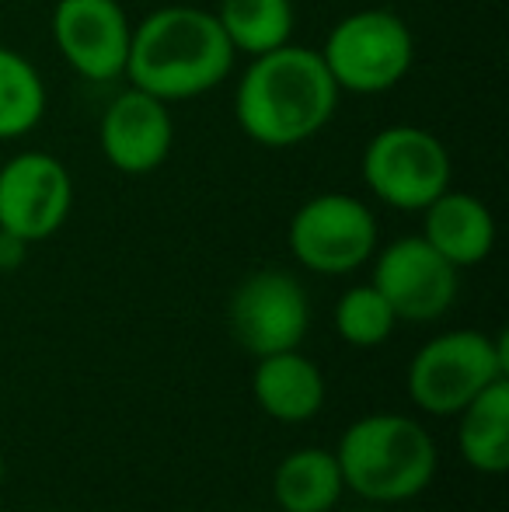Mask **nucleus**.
<instances>
[{
	"label": "nucleus",
	"mask_w": 509,
	"mask_h": 512,
	"mask_svg": "<svg viewBox=\"0 0 509 512\" xmlns=\"http://www.w3.org/2000/svg\"><path fill=\"white\" fill-rule=\"evenodd\" d=\"M342 471L335 453L307 446L279 460L272 474V499L283 512H332L342 499Z\"/></svg>",
	"instance_id": "nucleus-16"
},
{
	"label": "nucleus",
	"mask_w": 509,
	"mask_h": 512,
	"mask_svg": "<svg viewBox=\"0 0 509 512\" xmlns=\"http://www.w3.org/2000/svg\"><path fill=\"white\" fill-rule=\"evenodd\" d=\"M290 251L318 276H346L377 255V216L356 196L321 192L290 220Z\"/></svg>",
	"instance_id": "nucleus-7"
},
{
	"label": "nucleus",
	"mask_w": 509,
	"mask_h": 512,
	"mask_svg": "<svg viewBox=\"0 0 509 512\" xmlns=\"http://www.w3.org/2000/svg\"><path fill=\"white\" fill-rule=\"evenodd\" d=\"M28 258V241L18 234H11V230L0 227V272H14L21 269Z\"/></svg>",
	"instance_id": "nucleus-20"
},
{
	"label": "nucleus",
	"mask_w": 509,
	"mask_h": 512,
	"mask_svg": "<svg viewBox=\"0 0 509 512\" xmlns=\"http://www.w3.org/2000/svg\"><path fill=\"white\" fill-rule=\"evenodd\" d=\"M46 112V88L32 63L0 46V140L32 133Z\"/></svg>",
	"instance_id": "nucleus-18"
},
{
	"label": "nucleus",
	"mask_w": 509,
	"mask_h": 512,
	"mask_svg": "<svg viewBox=\"0 0 509 512\" xmlns=\"http://www.w3.org/2000/svg\"><path fill=\"white\" fill-rule=\"evenodd\" d=\"M234 56L238 53L210 11L168 4L133 28L123 77L161 102H189L227 81Z\"/></svg>",
	"instance_id": "nucleus-2"
},
{
	"label": "nucleus",
	"mask_w": 509,
	"mask_h": 512,
	"mask_svg": "<svg viewBox=\"0 0 509 512\" xmlns=\"http://www.w3.org/2000/svg\"><path fill=\"white\" fill-rule=\"evenodd\" d=\"M328 74L349 95H381L405 81L415 60V39L405 18L387 7L353 11L328 32L321 49Z\"/></svg>",
	"instance_id": "nucleus-5"
},
{
	"label": "nucleus",
	"mask_w": 509,
	"mask_h": 512,
	"mask_svg": "<svg viewBox=\"0 0 509 512\" xmlns=\"http://www.w3.org/2000/svg\"><path fill=\"white\" fill-rule=\"evenodd\" d=\"M102 154L123 175H150L168 161L175 147V122L168 115V102L129 88L116 95L98 126Z\"/></svg>",
	"instance_id": "nucleus-12"
},
{
	"label": "nucleus",
	"mask_w": 509,
	"mask_h": 512,
	"mask_svg": "<svg viewBox=\"0 0 509 512\" xmlns=\"http://www.w3.org/2000/svg\"><path fill=\"white\" fill-rule=\"evenodd\" d=\"M426 227L422 237L447 258L454 269H468L492 255L496 244V220H492L489 206L471 192L447 189L436 196L426 209Z\"/></svg>",
	"instance_id": "nucleus-13"
},
{
	"label": "nucleus",
	"mask_w": 509,
	"mask_h": 512,
	"mask_svg": "<svg viewBox=\"0 0 509 512\" xmlns=\"http://www.w3.org/2000/svg\"><path fill=\"white\" fill-rule=\"evenodd\" d=\"M339 84L328 74L321 49L286 46L252 56L234 91L241 133L258 147H297L332 122Z\"/></svg>",
	"instance_id": "nucleus-1"
},
{
	"label": "nucleus",
	"mask_w": 509,
	"mask_h": 512,
	"mask_svg": "<svg viewBox=\"0 0 509 512\" xmlns=\"http://www.w3.org/2000/svg\"><path fill=\"white\" fill-rule=\"evenodd\" d=\"M398 321H436L457 300V269L422 234L398 237L377 255L374 279Z\"/></svg>",
	"instance_id": "nucleus-10"
},
{
	"label": "nucleus",
	"mask_w": 509,
	"mask_h": 512,
	"mask_svg": "<svg viewBox=\"0 0 509 512\" xmlns=\"http://www.w3.org/2000/svg\"><path fill=\"white\" fill-rule=\"evenodd\" d=\"M457 446L478 474L509 471V377H499L461 411Z\"/></svg>",
	"instance_id": "nucleus-15"
},
{
	"label": "nucleus",
	"mask_w": 509,
	"mask_h": 512,
	"mask_svg": "<svg viewBox=\"0 0 509 512\" xmlns=\"http://www.w3.org/2000/svg\"><path fill=\"white\" fill-rule=\"evenodd\" d=\"M129 39L133 25L119 0H56L53 42L84 81L105 84L123 77Z\"/></svg>",
	"instance_id": "nucleus-11"
},
{
	"label": "nucleus",
	"mask_w": 509,
	"mask_h": 512,
	"mask_svg": "<svg viewBox=\"0 0 509 512\" xmlns=\"http://www.w3.org/2000/svg\"><path fill=\"white\" fill-rule=\"evenodd\" d=\"M252 394L258 408L286 425L311 422L325 405V377L318 363L297 349L262 356L252 373Z\"/></svg>",
	"instance_id": "nucleus-14"
},
{
	"label": "nucleus",
	"mask_w": 509,
	"mask_h": 512,
	"mask_svg": "<svg viewBox=\"0 0 509 512\" xmlns=\"http://www.w3.org/2000/svg\"><path fill=\"white\" fill-rule=\"evenodd\" d=\"M70 206L74 182L60 157L25 150L0 168V227L28 244L53 237L67 223Z\"/></svg>",
	"instance_id": "nucleus-9"
},
{
	"label": "nucleus",
	"mask_w": 509,
	"mask_h": 512,
	"mask_svg": "<svg viewBox=\"0 0 509 512\" xmlns=\"http://www.w3.org/2000/svg\"><path fill=\"white\" fill-rule=\"evenodd\" d=\"M509 377V338L475 328L429 338L408 363V398L426 415H461L492 380Z\"/></svg>",
	"instance_id": "nucleus-4"
},
{
	"label": "nucleus",
	"mask_w": 509,
	"mask_h": 512,
	"mask_svg": "<svg viewBox=\"0 0 509 512\" xmlns=\"http://www.w3.org/2000/svg\"><path fill=\"white\" fill-rule=\"evenodd\" d=\"M363 182L381 203L422 213L450 189V154L429 129L387 126L363 150Z\"/></svg>",
	"instance_id": "nucleus-6"
},
{
	"label": "nucleus",
	"mask_w": 509,
	"mask_h": 512,
	"mask_svg": "<svg viewBox=\"0 0 509 512\" xmlns=\"http://www.w3.org/2000/svg\"><path fill=\"white\" fill-rule=\"evenodd\" d=\"M0 488H4V457H0Z\"/></svg>",
	"instance_id": "nucleus-21"
},
{
	"label": "nucleus",
	"mask_w": 509,
	"mask_h": 512,
	"mask_svg": "<svg viewBox=\"0 0 509 512\" xmlns=\"http://www.w3.org/2000/svg\"><path fill=\"white\" fill-rule=\"evenodd\" d=\"M394 324H398V317H394L391 304L381 297L374 283L353 286L335 304V331H339L342 342L356 345V349L384 345L391 338Z\"/></svg>",
	"instance_id": "nucleus-19"
},
{
	"label": "nucleus",
	"mask_w": 509,
	"mask_h": 512,
	"mask_svg": "<svg viewBox=\"0 0 509 512\" xmlns=\"http://www.w3.org/2000/svg\"><path fill=\"white\" fill-rule=\"evenodd\" d=\"M227 321L241 349L262 359L272 352L300 349L311 324V307L297 276L283 269H258L231 293Z\"/></svg>",
	"instance_id": "nucleus-8"
},
{
	"label": "nucleus",
	"mask_w": 509,
	"mask_h": 512,
	"mask_svg": "<svg viewBox=\"0 0 509 512\" xmlns=\"http://www.w3.org/2000/svg\"><path fill=\"white\" fill-rule=\"evenodd\" d=\"M234 53L262 56L286 46L293 35V0H220L213 11Z\"/></svg>",
	"instance_id": "nucleus-17"
},
{
	"label": "nucleus",
	"mask_w": 509,
	"mask_h": 512,
	"mask_svg": "<svg viewBox=\"0 0 509 512\" xmlns=\"http://www.w3.org/2000/svg\"><path fill=\"white\" fill-rule=\"evenodd\" d=\"M342 485L370 502H408L436 478L440 453L426 429L408 415H363L335 446Z\"/></svg>",
	"instance_id": "nucleus-3"
}]
</instances>
